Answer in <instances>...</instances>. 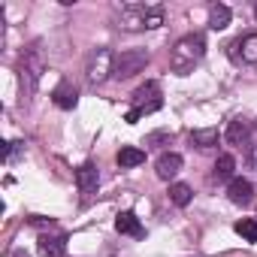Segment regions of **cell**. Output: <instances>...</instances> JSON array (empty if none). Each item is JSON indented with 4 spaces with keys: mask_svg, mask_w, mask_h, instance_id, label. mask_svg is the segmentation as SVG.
Returning a JSON list of instances; mask_svg holds the SVG:
<instances>
[{
    "mask_svg": "<svg viewBox=\"0 0 257 257\" xmlns=\"http://www.w3.org/2000/svg\"><path fill=\"white\" fill-rule=\"evenodd\" d=\"M118 28L124 31H152L164 25V7L158 4H127L118 10Z\"/></svg>",
    "mask_w": 257,
    "mask_h": 257,
    "instance_id": "1",
    "label": "cell"
},
{
    "mask_svg": "<svg viewBox=\"0 0 257 257\" xmlns=\"http://www.w3.org/2000/svg\"><path fill=\"white\" fill-rule=\"evenodd\" d=\"M203 55H206V40H203V34H188V37H182V40L173 46V52H170V70H173L176 76H188V73L203 61Z\"/></svg>",
    "mask_w": 257,
    "mask_h": 257,
    "instance_id": "2",
    "label": "cell"
},
{
    "mask_svg": "<svg viewBox=\"0 0 257 257\" xmlns=\"http://www.w3.org/2000/svg\"><path fill=\"white\" fill-rule=\"evenodd\" d=\"M161 106H164L161 85H158V82H146V85H140V88L134 91V109L124 115V121H127V124H137L143 115H152V112H158Z\"/></svg>",
    "mask_w": 257,
    "mask_h": 257,
    "instance_id": "3",
    "label": "cell"
},
{
    "mask_svg": "<svg viewBox=\"0 0 257 257\" xmlns=\"http://www.w3.org/2000/svg\"><path fill=\"white\" fill-rule=\"evenodd\" d=\"M109 76H115V55H112V49L100 46V49H94V52L88 55V61H85V79H88L91 85H100V82H106Z\"/></svg>",
    "mask_w": 257,
    "mask_h": 257,
    "instance_id": "4",
    "label": "cell"
},
{
    "mask_svg": "<svg viewBox=\"0 0 257 257\" xmlns=\"http://www.w3.org/2000/svg\"><path fill=\"white\" fill-rule=\"evenodd\" d=\"M149 64V52L146 49H127L115 58V79H131L137 73H143Z\"/></svg>",
    "mask_w": 257,
    "mask_h": 257,
    "instance_id": "5",
    "label": "cell"
},
{
    "mask_svg": "<svg viewBox=\"0 0 257 257\" xmlns=\"http://www.w3.org/2000/svg\"><path fill=\"white\" fill-rule=\"evenodd\" d=\"M230 58L242 64H257V34H245L230 46Z\"/></svg>",
    "mask_w": 257,
    "mask_h": 257,
    "instance_id": "6",
    "label": "cell"
},
{
    "mask_svg": "<svg viewBox=\"0 0 257 257\" xmlns=\"http://www.w3.org/2000/svg\"><path fill=\"white\" fill-rule=\"evenodd\" d=\"M227 197H230V203H236V206H251V200H254V185H251L248 179H233L230 188H227Z\"/></svg>",
    "mask_w": 257,
    "mask_h": 257,
    "instance_id": "7",
    "label": "cell"
},
{
    "mask_svg": "<svg viewBox=\"0 0 257 257\" xmlns=\"http://www.w3.org/2000/svg\"><path fill=\"white\" fill-rule=\"evenodd\" d=\"M97 182H100V173H97V164H82L76 170V185L82 194H94L97 191Z\"/></svg>",
    "mask_w": 257,
    "mask_h": 257,
    "instance_id": "8",
    "label": "cell"
},
{
    "mask_svg": "<svg viewBox=\"0 0 257 257\" xmlns=\"http://www.w3.org/2000/svg\"><path fill=\"white\" fill-rule=\"evenodd\" d=\"M76 100H79V91H76L73 82H61V85L52 91V103H55L58 109H73Z\"/></svg>",
    "mask_w": 257,
    "mask_h": 257,
    "instance_id": "9",
    "label": "cell"
},
{
    "mask_svg": "<svg viewBox=\"0 0 257 257\" xmlns=\"http://www.w3.org/2000/svg\"><path fill=\"white\" fill-rule=\"evenodd\" d=\"M182 155H176V152H170V155H161L158 158V176L164 179V182H170V179H176L179 173H182Z\"/></svg>",
    "mask_w": 257,
    "mask_h": 257,
    "instance_id": "10",
    "label": "cell"
},
{
    "mask_svg": "<svg viewBox=\"0 0 257 257\" xmlns=\"http://www.w3.org/2000/svg\"><path fill=\"white\" fill-rule=\"evenodd\" d=\"M64 251H67V233L40 236V257H64Z\"/></svg>",
    "mask_w": 257,
    "mask_h": 257,
    "instance_id": "11",
    "label": "cell"
},
{
    "mask_svg": "<svg viewBox=\"0 0 257 257\" xmlns=\"http://www.w3.org/2000/svg\"><path fill=\"white\" fill-rule=\"evenodd\" d=\"M191 146L200 152H209L218 146V127H200V131H191Z\"/></svg>",
    "mask_w": 257,
    "mask_h": 257,
    "instance_id": "12",
    "label": "cell"
},
{
    "mask_svg": "<svg viewBox=\"0 0 257 257\" xmlns=\"http://www.w3.org/2000/svg\"><path fill=\"white\" fill-rule=\"evenodd\" d=\"M227 143H230V146H248V143H251V127H248L242 118L230 121V127H227Z\"/></svg>",
    "mask_w": 257,
    "mask_h": 257,
    "instance_id": "13",
    "label": "cell"
},
{
    "mask_svg": "<svg viewBox=\"0 0 257 257\" xmlns=\"http://www.w3.org/2000/svg\"><path fill=\"white\" fill-rule=\"evenodd\" d=\"M115 230L124 233V236H143V233H146L143 224H140V218H137L134 212H121V215L115 218Z\"/></svg>",
    "mask_w": 257,
    "mask_h": 257,
    "instance_id": "14",
    "label": "cell"
},
{
    "mask_svg": "<svg viewBox=\"0 0 257 257\" xmlns=\"http://www.w3.org/2000/svg\"><path fill=\"white\" fill-rule=\"evenodd\" d=\"M118 167L121 170H131V167H140V164H146V152L143 149H137V146H124L121 152H118Z\"/></svg>",
    "mask_w": 257,
    "mask_h": 257,
    "instance_id": "15",
    "label": "cell"
},
{
    "mask_svg": "<svg viewBox=\"0 0 257 257\" xmlns=\"http://www.w3.org/2000/svg\"><path fill=\"white\" fill-rule=\"evenodd\" d=\"M230 19H233L230 7H224V4H212L209 7V28L212 31H224L230 25Z\"/></svg>",
    "mask_w": 257,
    "mask_h": 257,
    "instance_id": "16",
    "label": "cell"
},
{
    "mask_svg": "<svg viewBox=\"0 0 257 257\" xmlns=\"http://www.w3.org/2000/svg\"><path fill=\"white\" fill-rule=\"evenodd\" d=\"M233 170H236V158H233V155H221V158L215 161L212 176H215L218 182H224V179H230V182H233Z\"/></svg>",
    "mask_w": 257,
    "mask_h": 257,
    "instance_id": "17",
    "label": "cell"
},
{
    "mask_svg": "<svg viewBox=\"0 0 257 257\" xmlns=\"http://www.w3.org/2000/svg\"><path fill=\"white\" fill-rule=\"evenodd\" d=\"M236 233H239L245 242H257V218H242V221H236Z\"/></svg>",
    "mask_w": 257,
    "mask_h": 257,
    "instance_id": "18",
    "label": "cell"
},
{
    "mask_svg": "<svg viewBox=\"0 0 257 257\" xmlns=\"http://www.w3.org/2000/svg\"><path fill=\"white\" fill-rule=\"evenodd\" d=\"M191 188L188 185H182V182H176V185H170V200L176 203V206H188L191 203Z\"/></svg>",
    "mask_w": 257,
    "mask_h": 257,
    "instance_id": "19",
    "label": "cell"
},
{
    "mask_svg": "<svg viewBox=\"0 0 257 257\" xmlns=\"http://www.w3.org/2000/svg\"><path fill=\"white\" fill-rule=\"evenodd\" d=\"M167 140H170V134H167V131H158V134L146 137V146H149V149H158V146H161V143H167Z\"/></svg>",
    "mask_w": 257,
    "mask_h": 257,
    "instance_id": "20",
    "label": "cell"
},
{
    "mask_svg": "<svg viewBox=\"0 0 257 257\" xmlns=\"http://www.w3.org/2000/svg\"><path fill=\"white\" fill-rule=\"evenodd\" d=\"M10 257H28V251H22V248H16V251H13Z\"/></svg>",
    "mask_w": 257,
    "mask_h": 257,
    "instance_id": "21",
    "label": "cell"
}]
</instances>
